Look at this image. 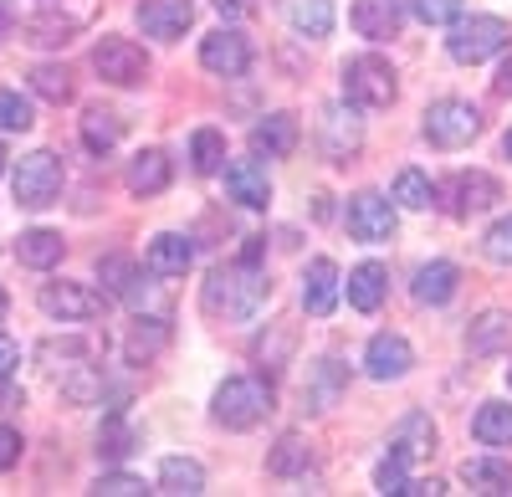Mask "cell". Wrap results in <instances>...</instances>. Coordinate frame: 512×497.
I'll list each match as a JSON object with an SVG mask.
<instances>
[{"label":"cell","mask_w":512,"mask_h":497,"mask_svg":"<svg viewBox=\"0 0 512 497\" xmlns=\"http://www.w3.org/2000/svg\"><path fill=\"white\" fill-rule=\"evenodd\" d=\"M267 298H272V282H267L262 262H241V257L231 267L210 272L205 293H200V303H205L210 318H251Z\"/></svg>","instance_id":"6da1fadb"},{"label":"cell","mask_w":512,"mask_h":497,"mask_svg":"<svg viewBox=\"0 0 512 497\" xmlns=\"http://www.w3.org/2000/svg\"><path fill=\"white\" fill-rule=\"evenodd\" d=\"M216 421L231 426V431H251L256 421L272 416V385L256 380V375H231L221 390H216Z\"/></svg>","instance_id":"7a4b0ae2"},{"label":"cell","mask_w":512,"mask_h":497,"mask_svg":"<svg viewBox=\"0 0 512 497\" xmlns=\"http://www.w3.org/2000/svg\"><path fill=\"white\" fill-rule=\"evenodd\" d=\"M446 47H451L456 62L477 67V62H487V57H497V52L512 47V26H507L502 16H472V21L456 16V21H451V36H446Z\"/></svg>","instance_id":"3957f363"},{"label":"cell","mask_w":512,"mask_h":497,"mask_svg":"<svg viewBox=\"0 0 512 497\" xmlns=\"http://www.w3.org/2000/svg\"><path fill=\"white\" fill-rule=\"evenodd\" d=\"M11 190H16V200L26 205V211H47V205H57V195H62V159L52 149L26 154L11 170Z\"/></svg>","instance_id":"277c9868"},{"label":"cell","mask_w":512,"mask_h":497,"mask_svg":"<svg viewBox=\"0 0 512 497\" xmlns=\"http://www.w3.org/2000/svg\"><path fill=\"white\" fill-rule=\"evenodd\" d=\"M395 67L384 62V57H354L349 67H344V98L354 103V108H390L395 103Z\"/></svg>","instance_id":"5b68a950"},{"label":"cell","mask_w":512,"mask_h":497,"mask_svg":"<svg viewBox=\"0 0 512 497\" xmlns=\"http://www.w3.org/2000/svg\"><path fill=\"white\" fill-rule=\"evenodd\" d=\"M477 134H482V113L466 98H441V103H431V113H425V139H431L436 149H466Z\"/></svg>","instance_id":"8992f818"},{"label":"cell","mask_w":512,"mask_h":497,"mask_svg":"<svg viewBox=\"0 0 512 497\" xmlns=\"http://www.w3.org/2000/svg\"><path fill=\"white\" fill-rule=\"evenodd\" d=\"M93 67H98L103 82H113V88H134V82H144V72H149V57L128 36H103L93 47Z\"/></svg>","instance_id":"52a82bcc"},{"label":"cell","mask_w":512,"mask_h":497,"mask_svg":"<svg viewBox=\"0 0 512 497\" xmlns=\"http://www.w3.org/2000/svg\"><path fill=\"white\" fill-rule=\"evenodd\" d=\"M318 139H323V154L333 164H349L364 144V123L354 118V103H333L323 108V123H318Z\"/></svg>","instance_id":"ba28073f"},{"label":"cell","mask_w":512,"mask_h":497,"mask_svg":"<svg viewBox=\"0 0 512 497\" xmlns=\"http://www.w3.org/2000/svg\"><path fill=\"white\" fill-rule=\"evenodd\" d=\"M349 236L354 241H390L395 236V205L384 200V195H374V190H359L354 200H349Z\"/></svg>","instance_id":"9c48e42d"},{"label":"cell","mask_w":512,"mask_h":497,"mask_svg":"<svg viewBox=\"0 0 512 497\" xmlns=\"http://www.w3.org/2000/svg\"><path fill=\"white\" fill-rule=\"evenodd\" d=\"M41 308L62 323H82V318L103 313V293H93V287H82V282H47L41 287Z\"/></svg>","instance_id":"30bf717a"},{"label":"cell","mask_w":512,"mask_h":497,"mask_svg":"<svg viewBox=\"0 0 512 497\" xmlns=\"http://www.w3.org/2000/svg\"><path fill=\"white\" fill-rule=\"evenodd\" d=\"M405 16H410V0H354V11H349L354 31L369 36V41H390V36H400Z\"/></svg>","instance_id":"8fae6325"},{"label":"cell","mask_w":512,"mask_h":497,"mask_svg":"<svg viewBox=\"0 0 512 497\" xmlns=\"http://www.w3.org/2000/svg\"><path fill=\"white\" fill-rule=\"evenodd\" d=\"M410 364H415V349H410L405 334H374L369 349H364L369 380H405V375H410Z\"/></svg>","instance_id":"7c38bea8"},{"label":"cell","mask_w":512,"mask_h":497,"mask_svg":"<svg viewBox=\"0 0 512 497\" xmlns=\"http://www.w3.org/2000/svg\"><path fill=\"white\" fill-rule=\"evenodd\" d=\"M200 62L216 72V77H241V72L251 67V41L226 26V31H216V36L200 41Z\"/></svg>","instance_id":"4fadbf2b"},{"label":"cell","mask_w":512,"mask_h":497,"mask_svg":"<svg viewBox=\"0 0 512 497\" xmlns=\"http://www.w3.org/2000/svg\"><path fill=\"white\" fill-rule=\"evenodd\" d=\"M338 293H344V277H338L333 257H313L308 272H303V308L313 318H328L338 308Z\"/></svg>","instance_id":"5bb4252c"},{"label":"cell","mask_w":512,"mask_h":497,"mask_svg":"<svg viewBox=\"0 0 512 497\" xmlns=\"http://www.w3.org/2000/svg\"><path fill=\"white\" fill-rule=\"evenodd\" d=\"M226 190H231L236 205H246V211H267V200H272V180L256 159H231L226 164Z\"/></svg>","instance_id":"9a60e30c"},{"label":"cell","mask_w":512,"mask_h":497,"mask_svg":"<svg viewBox=\"0 0 512 497\" xmlns=\"http://www.w3.org/2000/svg\"><path fill=\"white\" fill-rule=\"evenodd\" d=\"M190 21H195V0H144V6H139V26L149 36H159V41L185 36Z\"/></svg>","instance_id":"2e32d148"},{"label":"cell","mask_w":512,"mask_h":497,"mask_svg":"<svg viewBox=\"0 0 512 497\" xmlns=\"http://www.w3.org/2000/svg\"><path fill=\"white\" fill-rule=\"evenodd\" d=\"M502 200V185L487 175V170H472V175H456L451 180V216H482Z\"/></svg>","instance_id":"e0dca14e"},{"label":"cell","mask_w":512,"mask_h":497,"mask_svg":"<svg viewBox=\"0 0 512 497\" xmlns=\"http://www.w3.org/2000/svg\"><path fill=\"white\" fill-rule=\"evenodd\" d=\"M98 277H103V293H113V298H123V303L144 308L149 282H144V272H139L134 257H103V262H98Z\"/></svg>","instance_id":"ac0fdd59"},{"label":"cell","mask_w":512,"mask_h":497,"mask_svg":"<svg viewBox=\"0 0 512 497\" xmlns=\"http://www.w3.org/2000/svg\"><path fill=\"white\" fill-rule=\"evenodd\" d=\"M507 344H512V313H502V308H487L482 318H472V328H466V354H477V359L502 354Z\"/></svg>","instance_id":"d6986e66"},{"label":"cell","mask_w":512,"mask_h":497,"mask_svg":"<svg viewBox=\"0 0 512 497\" xmlns=\"http://www.w3.org/2000/svg\"><path fill=\"white\" fill-rule=\"evenodd\" d=\"M190 262H195L190 236H180V231H159V236L149 241V272H154V277H185Z\"/></svg>","instance_id":"ffe728a7"},{"label":"cell","mask_w":512,"mask_h":497,"mask_svg":"<svg viewBox=\"0 0 512 497\" xmlns=\"http://www.w3.org/2000/svg\"><path fill=\"white\" fill-rule=\"evenodd\" d=\"M390 451H395V457H405V462L431 457V451H436V421L425 416V410H410V416L395 426V436H390Z\"/></svg>","instance_id":"44dd1931"},{"label":"cell","mask_w":512,"mask_h":497,"mask_svg":"<svg viewBox=\"0 0 512 497\" xmlns=\"http://www.w3.org/2000/svg\"><path fill=\"white\" fill-rule=\"evenodd\" d=\"M456 287H461V267L456 262H431V267L415 272V303L441 308V303L456 298Z\"/></svg>","instance_id":"7402d4cb"},{"label":"cell","mask_w":512,"mask_h":497,"mask_svg":"<svg viewBox=\"0 0 512 497\" xmlns=\"http://www.w3.org/2000/svg\"><path fill=\"white\" fill-rule=\"evenodd\" d=\"M251 149L267 154V159L292 154V149H297V118H292V113H267V118L251 129Z\"/></svg>","instance_id":"603a6c76"},{"label":"cell","mask_w":512,"mask_h":497,"mask_svg":"<svg viewBox=\"0 0 512 497\" xmlns=\"http://www.w3.org/2000/svg\"><path fill=\"white\" fill-rule=\"evenodd\" d=\"M344 293H349V303H354L359 313H374V308L384 303V293H390V272H384L379 262H359V267L349 272V282H344Z\"/></svg>","instance_id":"cb8c5ba5"},{"label":"cell","mask_w":512,"mask_h":497,"mask_svg":"<svg viewBox=\"0 0 512 497\" xmlns=\"http://www.w3.org/2000/svg\"><path fill=\"white\" fill-rule=\"evenodd\" d=\"M282 21L297 36H328L333 31V0H282Z\"/></svg>","instance_id":"d4e9b609"},{"label":"cell","mask_w":512,"mask_h":497,"mask_svg":"<svg viewBox=\"0 0 512 497\" xmlns=\"http://www.w3.org/2000/svg\"><path fill=\"white\" fill-rule=\"evenodd\" d=\"M461 482L472 487V492L502 497V492H512V467L497 462V457H466V462H461Z\"/></svg>","instance_id":"484cf974"},{"label":"cell","mask_w":512,"mask_h":497,"mask_svg":"<svg viewBox=\"0 0 512 497\" xmlns=\"http://www.w3.org/2000/svg\"><path fill=\"white\" fill-rule=\"evenodd\" d=\"M159 492H175V497H200L205 492V472L190 457H164L159 462Z\"/></svg>","instance_id":"4316f807"},{"label":"cell","mask_w":512,"mask_h":497,"mask_svg":"<svg viewBox=\"0 0 512 497\" xmlns=\"http://www.w3.org/2000/svg\"><path fill=\"white\" fill-rule=\"evenodd\" d=\"M62 236L57 231H26L21 241H16V257H21V267H36V272H47V267H57L62 262Z\"/></svg>","instance_id":"83f0119b"},{"label":"cell","mask_w":512,"mask_h":497,"mask_svg":"<svg viewBox=\"0 0 512 497\" xmlns=\"http://www.w3.org/2000/svg\"><path fill=\"white\" fill-rule=\"evenodd\" d=\"M164 185H169V159L159 149L134 154V164H128V190L134 195H159Z\"/></svg>","instance_id":"f1b7e54d"},{"label":"cell","mask_w":512,"mask_h":497,"mask_svg":"<svg viewBox=\"0 0 512 497\" xmlns=\"http://www.w3.org/2000/svg\"><path fill=\"white\" fill-rule=\"evenodd\" d=\"M72 31H77V21H72V16H57V11L21 21V36L31 41V47H67V41H72Z\"/></svg>","instance_id":"f546056e"},{"label":"cell","mask_w":512,"mask_h":497,"mask_svg":"<svg viewBox=\"0 0 512 497\" xmlns=\"http://www.w3.org/2000/svg\"><path fill=\"white\" fill-rule=\"evenodd\" d=\"M472 436L482 446H512V405H482L477 416H472Z\"/></svg>","instance_id":"4dcf8cb0"},{"label":"cell","mask_w":512,"mask_h":497,"mask_svg":"<svg viewBox=\"0 0 512 497\" xmlns=\"http://www.w3.org/2000/svg\"><path fill=\"white\" fill-rule=\"evenodd\" d=\"M118 139H123L118 113H108V108H88V113H82V144H88L93 154H108Z\"/></svg>","instance_id":"1f68e13d"},{"label":"cell","mask_w":512,"mask_h":497,"mask_svg":"<svg viewBox=\"0 0 512 497\" xmlns=\"http://www.w3.org/2000/svg\"><path fill=\"white\" fill-rule=\"evenodd\" d=\"M62 395H67L72 405H103V395H108L103 369H98V364H77L72 375L62 380Z\"/></svg>","instance_id":"d6a6232c"},{"label":"cell","mask_w":512,"mask_h":497,"mask_svg":"<svg viewBox=\"0 0 512 497\" xmlns=\"http://www.w3.org/2000/svg\"><path fill=\"white\" fill-rule=\"evenodd\" d=\"M395 200L405 205V211H431L436 205V185L425 170H400L395 175Z\"/></svg>","instance_id":"836d02e7"},{"label":"cell","mask_w":512,"mask_h":497,"mask_svg":"<svg viewBox=\"0 0 512 497\" xmlns=\"http://www.w3.org/2000/svg\"><path fill=\"white\" fill-rule=\"evenodd\" d=\"M134 446H139V436L128 431V426L118 421V410H113V416L103 421V431H98V457H103V462H123Z\"/></svg>","instance_id":"e575fe53"},{"label":"cell","mask_w":512,"mask_h":497,"mask_svg":"<svg viewBox=\"0 0 512 497\" xmlns=\"http://www.w3.org/2000/svg\"><path fill=\"white\" fill-rule=\"evenodd\" d=\"M190 159H195V170H200V175H216V170H221V159H226V139H221V129H195V139H190Z\"/></svg>","instance_id":"d590c367"},{"label":"cell","mask_w":512,"mask_h":497,"mask_svg":"<svg viewBox=\"0 0 512 497\" xmlns=\"http://www.w3.org/2000/svg\"><path fill=\"white\" fill-rule=\"evenodd\" d=\"M267 467H272L277 477L303 472V467H308V441H303V436H282V441H277V451L267 457Z\"/></svg>","instance_id":"8d00e7d4"},{"label":"cell","mask_w":512,"mask_h":497,"mask_svg":"<svg viewBox=\"0 0 512 497\" xmlns=\"http://www.w3.org/2000/svg\"><path fill=\"white\" fill-rule=\"evenodd\" d=\"M31 93H41L47 103H67V98H72L67 67H36V72H31Z\"/></svg>","instance_id":"74e56055"},{"label":"cell","mask_w":512,"mask_h":497,"mask_svg":"<svg viewBox=\"0 0 512 497\" xmlns=\"http://www.w3.org/2000/svg\"><path fill=\"white\" fill-rule=\"evenodd\" d=\"M36 123V113H31V103L16 93V88H0V129H11V134H26Z\"/></svg>","instance_id":"f35d334b"},{"label":"cell","mask_w":512,"mask_h":497,"mask_svg":"<svg viewBox=\"0 0 512 497\" xmlns=\"http://www.w3.org/2000/svg\"><path fill=\"white\" fill-rule=\"evenodd\" d=\"M405 457H395V451H390V457H384L379 462V472H374V492H384V497H400L405 487H410V477H405Z\"/></svg>","instance_id":"ab89813d"},{"label":"cell","mask_w":512,"mask_h":497,"mask_svg":"<svg viewBox=\"0 0 512 497\" xmlns=\"http://www.w3.org/2000/svg\"><path fill=\"white\" fill-rule=\"evenodd\" d=\"M164 339H169L164 318H139V328H134V344H128V354H134V359H149V354H154Z\"/></svg>","instance_id":"60d3db41"},{"label":"cell","mask_w":512,"mask_h":497,"mask_svg":"<svg viewBox=\"0 0 512 497\" xmlns=\"http://www.w3.org/2000/svg\"><path fill=\"white\" fill-rule=\"evenodd\" d=\"M482 252L492 257V262H502V267H512V216H502L487 236H482Z\"/></svg>","instance_id":"b9f144b4"},{"label":"cell","mask_w":512,"mask_h":497,"mask_svg":"<svg viewBox=\"0 0 512 497\" xmlns=\"http://www.w3.org/2000/svg\"><path fill=\"white\" fill-rule=\"evenodd\" d=\"M410 11L425 21V26H451L461 16V0H410Z\"/></svg>","instance_id":"7bdbcfd3"},{"label":"cell","mask_w":512,"mask_h":497,"mask_svg":"<svg viewBox=\"0 0 512 497\" xmlns=\"http://www.w3.org/2000/svg\"><path fill=\"white\" fill-rule=\"evenodd\" d=\"M93 492H98V497H139L144 482H139V477H128V472H108V477L93 482Z\"/></svg>","instance_id":"ee69618b"},{"label":"cell","mask_w":512,"mask_h":497,"mask_svg":"<svg viewBox=\"0 0 512 497\" xmlns=\"http://www.w3.org/2000/svg\"><path fill=\"white\" fill-rule=\"evenodd\" d=\"M88 354H93L88 339H52V344H41V359H72V364H82Z\"/></svg>","instance_id":"f6af8a7d"},{"label":"cell","mask_w":512,"mask_h":497,"mask_svg":"<svg viewBox=\"0 0 512 497\" xmlns=\"http://www.w3.org/2000/svg\"><path fill=\"white\" fill-rule=\"evenodd\" d=\"M16 462H21V431L0 426V472H11Z\"/></svg>","instance_id":"bcb514c9"},{"label":"cell","mask_w":512,"mask_h":497,"mask_svg":"<svg viewBox=\"0 0 512 497\" xmlns=\"http://www.w3.org/2000/svg\"><path fill=\"white\" fill-rule=\"evenodd\" d=\"M21 364V349L11 344V339H0V385H6L11 380V369Z\"/></svg>","instance_id":"7dc6e473"},{"label":"cell","mask_w":512,"mask_h":497,"mask_svg":"<svg viewBox=\"0 0 512 497\" xmlns=\"http://www.w3.org/2000/svg\"><path fill=\"white\" fill-rule=\"evenodd\" d=\"M216 11H221L226 21H236V16H246V11H251V0H216Z\"/></svg>","instance_id":"c3c4849f"},{"label":"cell","mask_w":512,"mask_h":497,"mask_svg":"<svg viewBox=\"0 0 512 497\" xmlns=\"http://www.w3.org/2000/svg\"><path fill=\"white\" fill-rule=\"evenodd\" d=\"M497 93H502V98H512V57H507V62H502V72H497Z\"/></svg>","instance_id":"681fc988"},{"label":"cell","mask_w":512,"mask_h":497,"mask_svg":"<svg viewBox=\"0 0 512 497\" xmlns=\"http://www.w3.org/2000/svg\"><path fill=\"white\" fill-rule=\"evenodd\" d=\"M6 308H11V298H6V287H0V323H6Z\"/></svg>","instance_id":"f907efd6"},{"label":"cell","mask_w":512,"mask_h":497,"mask_svg":"<svg viewBox=\"0 0 512 497\" xmlns=\"http://www.w3.org/2000/svg\"><path fill=\"white\" fill-rule=\"evenodd\" d=\"M502 149H507V159H512V129H507V139H502Z\"/></svg>","instance_id":"816d5d0a"},{"label":"cell","mask_w":512,"mask_h":497,"mask_svg":"<svg viewBox=\"0 0 512 497\" xmlns=\"http://www.w3.org/2000/svg\"><path fill=\"white\" fill-rule=\"evenodd\" d=\"M0 175H6V144H0Z\"/></svg>","instance_id":"f5cc1de1"},{"label":"cell","mask_w":512,"mask_h":497,"mask_svg":"<svg viewBox=\"0 0 512 497\" xmlns=\"http://www.w3.org/2000/svg\"><path fill=\"white\" fill-rule=\"evenodd\" d=\"M507 385H512V369H507Z\"/></svg>","instance_id":"db71d44e"}]
</instances>
